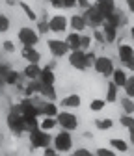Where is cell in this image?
Returning <instances> with one entry per match:
<instances>
[{
  "instance_id": "22",
  "label": "cell",
  "mask_w": 134,
  "mask_h": 156,
  "mask_svg": "<svg viewBox=\"0 0 134 156\" xmlns=\"http://www.w3.org/2000/svg\"><path fill=\"white\" fill-rule=\"evenodd\" d=\"M110 147L116 152H129V143L121 138H112L110 140Z\"/></svg>"
},
{
  "instance_id": "37",
  "label": "cell",
  "mask_w": 134,
  "mask_h": 156,
  "mask_svg": "<svg viewBox=\"0 0 134 156\" xmlns=\"http://www.w3.org/2000/svg\"><path fill=\"white\" fill-rule=\"evenodd\" d=\"M37 32H39V34H47V32H50L49 21H45V19H41V21H37Z\"/></svg>"
},
{
  "instance_id": "49",
  "label": "cell",
  "mask_w": 134,
  "mask_h": 156,
  "mask_svg": "<svg viewBox=\"0 0 134 156\" xmlns=\"http://www.w3.org/2000/svg\"><path fill=\"white\" fill-rule=\"evenodd\" d=\"M125 67H127V69H130V71L134 73V60H130V62H127V63H125Z\"/></svg>"
},
{
  "instance_id": "26",
  "label": "cell",
  "mask_w": 134,
  "mask_h": 156,
  "mask_svg": "<svg viewBox=\"0 0 134 156\" xmlns=\"http://www.w3.org/2000/svg\"><path fill=\"white\" fill-rule=\"evenodd\" d=\"M56 126H58V119H56V117H47V115H43V121H41L39 128L50 132V130H54Z\"/></svg>"
},
{
  "instance_id": "15",
  "label": "cell",
  "mask_w": 134,
  "mask_h": 156,
  "mask_svg": "<svg viewBox=\"0 0 134 156\" xmlns=\"http://www.w3.org/2000/svg\"><path fill=\"white\" fill-rule=\"evenodd\" d=\"M95 6L101 9V13L104 15V19L116 11V2H114V0H97V2H95Z\"/></svg>"
},
{
  "instance_id": "27",
  "label": "cell",
  "mask_w": 134,
  "mask_h": 156,
  "mask_svg": "<svg viewBox=\"0 0 134 156\" xmlns=\"http://www.w3.org/2000/svg\"><path fill=\"white\" fill-rule=\"evenodd\" d=\"M127 78H129V76H127V73H125L123 69H116V71H114V74H112V80L116 82L119 87H123V86L127 84Z\"/></svg>"
},
{
  "instance_id": "14",
  "label": "cell",
  "mask_w": 134,
  "mask_h": 156,
  "mask_svg": "<svg viewBox=\"0 0 134 156\" xmlns=\"http://www.w3.org/2000/svg\"><path fill=\"white\" fill-rule=\"evenodd\" d=\"M69 26H71V30L80 32V34H82V32L88 28L84 15H71V17H69Z\"/></svg>"
},
{
  "instance_id": "24",
  "label": "cell",
  "mask_w": 134,
  "mask_h": 156,
  "mask_svg": "<svg viewBox=\"0 0 134 156\" xmlns=\"http://www.w3.org/2000/svg\"><path fill=\"white\" fill-rule=\"evenodd\" d=\"M24 125H26V132H32L35 128H39L41 121L37 119V115H24Z\"/></svg>"
},
{
  "instance_id": "41",
  "label": "cell",
  "mask_w": 134,
  "mask_h": 156,
  "mask_svg": "<svg viewBox=\"0 0 134 156\" xmlns=\"http://www.w3.org/2000/svg\"><path fill=\"white\" fill-rule=\"evenodd\" d=\"M86 56H88V63H89V67H93L95 60H97V54H95V52H89V50H86Z\"/></svg>"
},
{
  "instance_id": "5",
  "label": "cell",
  "mask_w": 134,
  "mask_h": 156,
  "mask_svg": "<svg viewBox=\"0 0 134 156\" xmlns=\"http://www.w3.org/2000/svg\"><path fill=\"white\" fill-rule=\"evenodd\" d=\"M56 119H58V126H62L63 130H69V132L78 130V117L73 112H58Z\"/></svg>"
},
{
  "instance_id": "38",
  "label": "cell",
  "mask_w": 134,
  "mask_h": 156,
  "mask_svg": "<svg viewBox=\"0 0 134 156\" xmlns=\"http://www.w3.org/2000/svg\"><path fill=\"white\" fill-rule=\"evenodd\" d=\"M95 154H99V156H114V154H116V151H114V149H97V151H95Z\"/></svg>"
},
{
  "instance_id": "30",
  "label": "cell",
  "mask_w": 134,
  "mask_h": 156,
  "mask_svg": "<svg viewBox=\"0 0 134 156\" xmlns=\"http://www.w3.org/2000/svg\"><path fill=\"white\" fill-rule=\"evenodd\" d=\"M119 125H121L123 128H132V126H134V115L123 112V115L119 117Z\"/></svg>"
},
{
  "instance_id": "36",
  "label": "cell",
  "mask_w": 134,
  "mask_h": 156,
  "mask_svg": "<svg viewBox=\"0 0 134 156\" xmlns=\"http://www.w3.org/2000/svg\"><path fill=\"white\" fill-rule=\"evenodd\" d=\"M91 37L93 35H80V48L82 50H89V47H91Z\"/></svg>"
},
{
  "instance_id": "12",
  "label": "cell",
  "mask_w": 134,
  "mask_h": 156,
  "mask_svg": "<svg viewBox=\"0 0 134 156\" xmlns=\"http://www.w3.org/2000/svg\"><path fill=\"white\" fill-rule=\"evenodd\" d=\"M80 104H82V99H80V95L78 93H71V95H67V97H63V99L60 101V106L62 108H80Z\"/></svg>"
},
{
  "instance_id": "7",
  "label": "cell",
  "mask_w": 134,
  "mask_h": 156,
  "mask_svg": "<svg viewBox=\"0 0 134 156\" xmlns=\"http://www.w3.org/2000/svg\"><path fill=\"white\" fill-rule=\"evenodd\" d=\"M93 69H95L97 74H103L104 78H110L114 74V71H116L114 62L108 56H97V60H95V63H93Z\"/></svg>"
},
{
  "instance_id": "28",
  "label": "cell",
  "mask_w": 134,
  "mask_h": 156,
  "mask_svg": "<svg viewBox=\"0 0 134 156\" xmlns=\"http://www.w3.org/2000/svg\"><path fill=\"white\" fill-rule=\"evenodd\" d=\"M95 126H97V130H101V132H108V130H112L114 128V119H95Z\"/></svg>"
},
{
  "instance_id": "6",
  "label": "cell",
  "mask_w": 134,
  "mask_h": 156,
  "mask_svg": "<svg viewBox=\"0 0 134 156\" xmlns=\"http://www.w3.org/2000/svg\"><path fill=\"white\" fill-rule=\"evenodd\" d=\"M52 143H54V147H56L58 152H69L73 149V136H71L69 130L62 128V132L56 134V138L52 140Z\"/></svg>"
},
{
  "instance_id": "23",
  "label": "cell",
  "mask_w": 134,
  "mask_h": 156,
  "mask_svg": "<svg viewBox=\"0 0 134 156\" xmlns=\"http://www.w3.org/2000/svg\"><path fill=\"white\" fill-rule=\"evenodd\" d=\"M41 112L47 117H56V115H58V106L54 104V101H47V102L41 104Z\"/></svg>"
},
{
  "instance_id": "4",
  "label": "cell",
  "mask_w": 134,
  "mask_h": 156,
  "mask_svg": "<svg viewBox=\"0 0 134 156\" xmlns=\"http://www.w3.org/2000/svg\"><path fill=\"white\" fill-rule=\"evenodd\" d=\"M69 65H71L73 69H76V71H86V69H89L86 50H82V48L71 50V52H69Z\"/></svg>"
},
{
  "instance_id": "40",
  "label": "cell",
  "mask_w": 134,
  "mask_h": 156,
  "mask_svg": "<svg viewBox=\"0 0 134 156\" xmlns=\"http://www.w3.org/2000/svg\"><path fill=\"white\" fill-rule=\"evenodd\" d=\"M2 47H4V50H6V52H15V43H13V41H9V39L2 43Z\"/></svg>"
},
{
  "instance_id": "8",
  "label": "cell",
  "mask_w": 134,
  "mask_h": 156,
  "mask_svg": "<svg viewBox=\"0 0 134 156\" xmlns=\"http://www.w3.org/2000/svg\"><path fill=\"white\" fill-rule=\"evenodd\" d=\"M47 47L54 58H63V56H69V52H71L69 45L65 43V39H49Z\"/></svg>"
},
{
  "instance_id": "2",
  "label": "cell",
  "mask_w": 134,
  "mask_h": 156,
  "mask_svg": "<svg viewBox=\"0 0 134 156\" xmlns=\"http://www.w3.org/2000/svg\"><path fill=\"white\" fill-rule=\"evenodd\" d=\"M28 140L32 143V149H45L47 145L52 143L50 134L47 130H43V128H35V130L28 132Z\"/></svg>"
},
{
  "instance_id": "35",
  "label": "cell",
  "mask_w": 134,
  "mask_h": 156,
  "mask_svg": "<svg viewBox=\"0 0 134 156\" xmlns=\"http://www.w3.org/2000/svg\"><path fill=\"white\" fill-rule=\"evenodd\" d=\"M93 39H95V41H97V43H106V37H104V32H103V28H95L93 30Z\"/></svg>"
},
{
  "instance_id": "13",
  "label": "cell",
  "mask_w": 134,
  "mask_h": 156,
  "mask_svg": "<svg viewBox=\"0 0 134 156\" xmlns=\"http://www.w3.org/2000/svg\"><path fill=\"white\" fill-rule=\"evenodd\" d=\"M118 56H119V60H121V63L125 65L127 62L134 60V48H132L130 45H127V43H121V45L118 47Z\"/></svg>"
},
{
  "instance_id": "46",
  "label": "cell",
  "mask_w": 134,
  "mask_h": 156,
  "mask_svg": "<svg viewBox=\"0 0 134 156\" xmlns=\"http://www.w3.org/2000/svg\"><path fill=\"white\" fill-rule=\"evenodd\" d=\"M78 6H80L82 9H88L91 4H89V0H78Z\"/></svg>"
},
{
  "instance_id": "20",
  "label": "cell",
  "mask_w": 134,
  "mask_h": 156,
  "mask_svg": "<svg viewBox=\"0 0 134 156\" xmlns=\"http://www.w3.org/2000/svg\"><path fill=\"white\" fill-rule=\"evenodd\" d=\"M118 89H119V86L114 82V80L108 82V87H106V102H110V104L118 102Z\"/></svg>"
},
{
  "instance_id": "48",
  "label": "cell",
  "mask_w": 134,
  "mask_h": 156,
  "mask_svg": "<svg viewBox=\"0 0 134 156\" xmlns=\"http://www.w3.org/2000/svg\"><path fill=\"white\" fill-rule=\"evenodd\" d=\"M129 140H130V143H132V147H134V126L129 128Z\"/></svg>"
},
{
  "instance_id": "50",
  "label": "cell",
  "mask_w": 134,
  "mask_h": 156,
  "mask_svg": "<svg viewBox=\"0 0 134 156\" xmlns=\"http://www.w3.org/2000/svg\"><path fill=\"white\" fill-rule=\"evenodd\" d=\"M4 86H6V82H4V78H2V76H0V89H2Z\"/></svg>"
},
{
  "instance_id": "42",
  "label": "cell",
  "mask_w": 134,
  "mask_h": 156,
  "mask_svg": "<svg viewBox=\"0 0 134 156\" xmlns=\"http://www.w3.org/2000/svg\"><path fill=\"white\" fill-rule=\"evenodd\" d=\"M43 154H45V156H54V154H58V151H56V147H49V145H47V147L43 149Z\"/></svg>"
},
{
  "instance_id": "11",
  "label": "cell",
  "mask_w": 134,
  "mask_h": 156,
  "mask_svg": "<svg viewBox=\"0 0 134 156\" xmlns=\"http://www.w3.org/2000/svg\"><path fill=\"white\" fill-rule=\"evenodd\" d=\"M21 58L28 63H39L41 62V54L35 50V47H30V45H23Z\"/></svg>"
},
{
  "instance_id": "3",
  "label": "cell",
  "mask_w": 134,
  "mask_h": 156,
  "mask_svg": "<svg viewBox=\"0 0 134 156\" xmlns=\"http://www.w3.org/2000/svg\"><path fill=\"white\" fill-rule=\"evenodd\" d=\"M84 19H86V24L89 26V28H103V24H104V15L101 13V9L95 6V4H91L88 9H84Z\"/></svg>"
},
{
  "instance_id": "51",
  "label": "cell",
  "mask_w": 134,
  "mask_h": 156,
  "mask_svg": "<svg viewBox=\"0 0 134 156\" xmlns=\"http://www.w3.org/2000/svg\"><path fill=\"white\" fill-rule=\"evenodd\" d=\"M130 35H132V39H134V26L130 28Z\"/></svg>"
},
{
  "instance_id": "1",
  "label": "cell",
  "mask_w": 134,
  "mask_h": 156,
  "mask_svg": "<svg viewBox=\"0 0 134 156\" xmlns=\"http://www.w3.org/2000/svg\"><path fill=\"white\" fill-rule=\"evenodd\" d=\"M6 123H8V128L13 136H23L26 132V125H24V115L21 112H15V110H9L8 117H6Z\"/></svg>"
},
{
  "instance_id": "29",
  "label": "cell",
  "mask_w": 134,
  "mask_h": 156,
  "mask_svg": "<svg viewBox=\"0 0 134 156\" xmlns=\"http://www.w3.org/2000/svg\"><path fill=\"white\" fill-rule=\"evenodd\" d=\"M19 78H21V74H19L15 69H11V71L4 76V82H6V86H17V84H19Z\"/></svg>"
},
{
  "instance_id": "25",
  "label": "cell",
  "mask_w": 134,
  "mask_h": 156,
  "mask_svg": "<svg viewBox=\"0 0 134 156\" xmlns=\"http://www.w3.org/2000/svg\"><path fill=\"white\" fill-rule=\"evenodd\" d=\"M119 104H121V108H123L125 113H134V99H132V97H129V95L121 97Z\"/></svg>"
},
{
  "instance_id": "39",
  "label": "cell",
  "mask_w": 134,
  "mask_h": 156,
  "mask_svg": "<svg viewBox=\"0 0 134 156\" xmlns=\"http://www.w3.org/2000/svg\"><path fill=\"white\" fill-rule=\"evenodd\" d=\"M78 6V0H63V9H73Z\"/></svg>"
},
{
  "instance_id": "32",
  "label": "cell",
  "mask_w": 134,
  "mask_h": 156,
  "mask_svg": "<svg viewBox=\"0 0 134 156\" xmlns=\"http://www.w3.org/2000/svg\"><path fill=\"white\" fill-rule=\"evenodd\" d=\"M19 6H21V9H23V13L30 19V21H37V15H35V11L26 4V2H19Z\"/></svg>"
},
{
  "instance_id": "45",
  "label": "cell",
  "mask_w": 134,
  "mask_h": 156,
  "mask_svg": "<svg viewBox=\"0 0 134 156\" xmlns=\"http://www.w3.org/2000/svg\"><path fill=\"white\" fill-rule=\"evenodd\" d=\"M52 8H63V0H49Z\"/></svg>"
},
{
  "instance_id": "17",
  "label": "cell",
  "mask_w": 134,
  "mask_h": 156,
  "mask_svg": "<svg viewBox=\"0 0 134 156\" xmlns=\"http://www.w3.org/2000/svg\"><path fill=\"white\" fill-rule=\"evenodd\" d=\"M43 67H39V63H28L24 67V76L28 78V80H35V78H39Z\"/></svg>"
},
{
  "instance_id": "21",
  "label": "cell",
  "mask_w": 134,
  "mask_h": 156,
  "mask_svg": "<svg viewBox=\"0 0 134 156\" xmlns=\"http://www.w3.org/2000/svg\"><path fill=\"white\" fill-rule=\"evenodd\" d=\"M39 80H41L43 84H54V82H56V74H54V71H52V65L43 67V71H41V74H39Z\"/></svg>"
},
{
  "instance_id": "47",
  "label": "cell",
  "mask_w": 134,
  "mask_h": 156,
  "mask_svg": "<svg viewBox=\"0 0 134 156\" xmlns=\"http://www.w3.org/2000/svg\"><path fill=\"white\" fill-rule=\"evenodd\" d=\"M127 9L130 13H134V0H127Z\"/></svg>"
},
{
  "instance_id": "31",
  "label": "cell",
  "mask_w": 134,
  "mask_h": 156,
  "mask_svg": "<svg viewBox=\"0 0 134 156\" xmlns=\"http://www.w3.org/2000/svg\"><path fill=\"white\" fill-rule=\"evenodd\" d=\"M106 106V99H93L89 102V110L91 112H103Z\"/></svg>"
},
{
  "instance_id": "9",
  "label": "cell",
  "mask_w": 134,
  "mask_h": 156,
  "mask_svg": "<svg viewBox=\"0 0 134 156\" xmlns=\"http://www.w3.org/2000/svg\"><path fill=\"white\" fill-rule=\"evenodd\" d=\"M17 37H19V41H21L23 45L35 47L37 43H39V34H37L34 28H30V26H23L17 32Z\"/></svg>"
},
{
  "instance_id": "16",
  "label": "cell",
  "mask_w": 134,
  "mask_h": 156,
  "mask_svg": "<svg viewBox=\"0 0 134 156\" xmlns=\"http://www.w3.org/2000/svg\"><path fill=\"white\" fill-rule=\"evenodd\" d=\"M118 30L114 24L110 23H104L103 24V32H104V37H106V43H116V39H118Z\"/></svg>"
},
{
  "instance_id": "33",
  "label": "cell",
  "mask_w": 134,
  "mask_h": 156,
  "mask_svg": "<svg viewBox=\"0 0 134 156\" xmlns=\"http://www.w3.org/2000/svg\"><path fill=\"white\" fill-rule=\"evenodd\" d=\"M123 89H125V95H129V97L134 99V73H132V76L127 78V84L123 86Z\"/></svg>"
},
{
  "instance_id": "34",
  "label": "cell",
  "mask_w": 134,
  "mask_h": 156,
  "mask_svg": "<svg viewBox=\"0 0 134 156\" xmlns=\"http://www.w3.org/2000/svg\"><path fill=\"white\" fill-rule=\"evenodd\" d=\"M9 30V17L0 13V34H6Z\"/></svg>"
},
{
  "instance_id": "52",
  "label": "cell",
  "mask_w": 134,
  "mask_h": 156,
  "mask_svg": "<svg viewBox=\"0 0 134 156\" xmlns=\"http://www.w3.org/2000/svg\"><path fill=\"white\" fill-rule=\"evenodd\" d=\"M0 141H2V138H0Z\"/></svg>"
},
{
  "instance_id": "43",
  "label": "cell",
  "mask_w": 134,
  "mask_h": 156,
  "mask_svg": "<svg viewBox=\"0 0 134 156\" xmlns=\"http://www.w3.org/2000/svg\"><path fill=\"white\" fill-rule=\"evenodd\" d=\"M9 71H11V67H9V65H6V63H0V76H2V78H4V76L9 73Z\"/></svg>"
},
{
  "instance_id": "44",
  "label": "cell",
  "mask_w": 134,
  "mask_h": 156,
  "mask_svg": "<svg viewBox=\"0 0 134 156\" xmlns=\"http://www.w3.org/2000/svg\"><path fill=\"white\" fill-rule=\"evenodd\" d=\"M89 154H91L89 149H76L74 151V156H89Z\"/></svg>"
},
{
  "instance_id": "18",
  "label": "cell",
  "mask_w": 134,
  "mask_h": 156,
  "mask_svg": "<svg viewBox=\"0 0 134 156\" xmlns=\"http://www.w3.org/2000/svg\"><path fill=\"white\" fill-rule=\"evenodd\" d=\"M39 97L41 99H47V101H56L58 93H56V89H54V84H43L41 91H39Z\"/></svg>"
},
{
  "instance_id": "19",
  "label": "cell",
  "mask_w": 134,
  "mask_h": 156,
  "mask_svg": "<svg viewBox=\"0 0 134 156\" xmlns=\"http://www.w3.org/2000/svg\"><path fill=\"white\" fill-rule=\"evenodd\" d=\"M80 35H82L80 32H74V30L67 34V37H65V43L69 45V48H71V50L80 48Z\"/></svg>"
},
{
  "instance_id": "10",
  "label": "cell",
  "mask_w": 134,
  "mask_h": 156,
  "mask_svg": "<svg viewBox=\"0 0 134 156\" xmlns=\"http://www.w3.org/2000/svg\"><path fill=\"white\" fill-rule=\"evenodd\" d=\"M49 26H50V32L54 34H63L69 26V19L65 15H52L49 19Z\"/></svg>"
}]
</instances>
